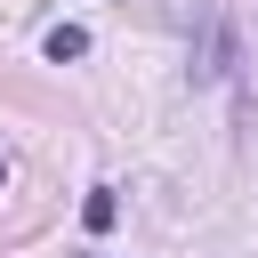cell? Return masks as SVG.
Returning <instances> with one entry per match:
<instances>
[{
	"label": "cell",
	"mask_w": 258,
	"mask_h": 258,
	"mask_svg": "<svg viewBox=\"0 0 258 258\" xmlns=\"http://www.w3.org/2000/svg\"><path fill=\"white\" fill-rule=\"evenodd\" d=\"M113 218H121V194H113V185H89V202H81V226H89V234H113Z\"/></svg>",
	"instance_id": "cell-2"
},
{
	"label": "cell",
	"mask_w": 258,
	"mask_h": 258,
	"mask_svg": "<svg viewBox=\"0 0 258 258\" xmlns=\"http://www.w3.org/2000/svg\"><path fill=\"white\" fill-rule=\"evenodd\" d=\"M40 48H48V64H73V56H89V32H81V24H48Z\"/></svg>",
	"instance_id": "cell-3"
},
{
	"label": "cell",
	"mask_w": 258,
	"mask_h": 258,
	"mask_svg": "<svg viewBox=\"0 0 258 258\" xmlns=\"http://www.w3.org/2000/svg\"><path fill=\"white\" fill-rule=\"evenodd\" d=\"M0 185H8V169H0Z\"/></svg>",
	"instance_id": "cell-4"
},
{
	"label": "cell",
	"mask_w": 258,
	"mask_h": 258,
	"mask_svg": "<svg viewBox=\"0 0 258 258\" xmlns=\"http://www.w3.org/2000/svg\"><path fill=\"white\" fill-rule=\"evenodd\" d=\"M226 64H234V32H226L218 16H202V56H194V81H226Z\"/></svg>",
	"instance_id": "cell-1"
}]
</instances>
